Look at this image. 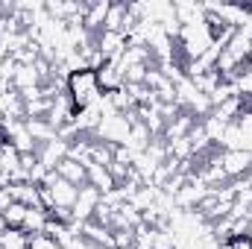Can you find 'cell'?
Here are the masks:
<instances>
[{"label": "cell", "mask_w": 252, "mask_h": 249, "mask_svg": "<svg viewBox=\"0 0 252 249\" xmlns=\"http://www.w3.org/2000/svg\"><path fill=\"white\" fill-rule=\"evenodd\" d=\"M179 50H182V56L193 62V59H199L208 47H211V41H214V35H211V27H208V21H196V24H185L182 30H179Z\"/></svg>", "instance_id": "1"}, {"label": "cell", "mask_w": 252, "mask_h": 249, "mask_svg": "<svg viewBox=\"0 0 252 249\" xmlns=\"http://www.w3.org/2000/svg\"><path fill=\"white\" fill-rule=\"evenodd\" d=\"M100 199H103V193L97 190V187L91 185H82L79 187V196H76V202H73V223H88L94 214H97V205H100Z\"/></svg>", "instance_id": "2"}, {"label": "cell", "mask_w": 252, "mask_h": 249, "mask_svg": "<svg viewBox=\"0 0 252 249\" xmlns=\"http://www.w3.org/2000/svg\"><path fill=\"white\" fill-rule=\"evenodd\" d=\"M220 167H223V173L226 176H247L252 173V153L247 150H226L223 156H220Z\"/></svg>", "instance_id": "3"}, {"label": "cell", "mask_w": 252, "mask_h": 249, "mask_svg": "<svg viewBox=\"0 0 252 249\" xmlns=\"http://www.w3.org/2000/svg\"><path fill=\"white\" fill-rule=\"evenodd\" d=\"M85 170H88V185H91V187H97L100 193H112V190H115V185H118V182L112 179L109 167L88 161V164H85Z\"/></svg>", "instance_id": "4"}, {"label": "cell", "mask_w": 252, "mask_h": 249, "mask_svg": "<svg viewBox=\"0 0 252 249\" xmlns=\"http://www.w3.org/2000/svg\"><path fill=\"white\" fill-rule=\"evenodd\" d=\"M56 173L62 176V179H67L70 185H85L88 182V170H85V164L82 161H73V158H64L62 164L56 167Z\"/></svg>", "instance_id": "5"}, {"label": "cell", "mask_w": 252, "mask_h": 249, "mask_svg": "<svg viewBox=\"0 0 252 249\" xmlns=\"http://www.w3.org/2000/svg\"><path fill=\"white\" fill-rule=\"evenodd\" d=\"M109 9H112V6H109L106 0H103V3H94V6H88V9H85V18H82V27H85L88 32H97V30H103Z\"/></svg>", "instance_id": "6"}, {"label": "cell", "mask_w": 252, "mask_h": 249, "mask_svg": "<svg viewBox=\"0 0 252 249\" xmlns=\"http://www.w3.org/2000/svg\"><path fill=\"white\" fill-rule=\"evenodd\" d=\"M38 82H41V76H38V70L35 67H27V64H18V73L12 76V85L24 94V91H32V88H38Z\"/></svg>", "instance_id": "7"}, {"label": "cell", "mask_w": 252, "mask_h": 249, "mask_svg": "<svg viewBox=\"0 0 252 249\" xmlns=\"http://www.w3.org/2000/svg\"><path fill=\"white\" fill-rule=\"evenodd\" d=\"M27 205H21V202H12L6 211H3V220H6V229H21L24 226V217H27Z\"/></svg>", "instance_id": "8"}, {"label": "cell", "mask_w": 252, "mask_h": 249, "mask_svg": "<svg viewBox=\"0 0 252 249\" xmlns=\"http://www.w3.org/2000/svg\"><path fill=\"white\" fill-rule=\"evenodd\" d=\"M173 247H176L173 235H167L161 229H153V249H173Z\"/></svg>", "instance_id": "9"}, {"label": "cell", "mask_w": 252, "mask_h": 249, "mask_svg": "<svg viewBox=\"0 0 252 249\" xmlns=\"http://www.w3.org/2000/svg\"><path fill=\"white\" fill-rule=\"evenodd\" d=\"M12 202H15V199H12V190H9V187H0V214H3Z\"/></svg>", "instance_id": "10"}]
</instances>
